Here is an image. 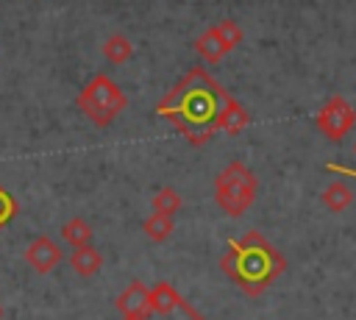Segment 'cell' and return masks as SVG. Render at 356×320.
Here are the masks:
<instances>
[{"label": "cell", "mask_w": 356, "mask_h": 320, "mask_svg": "<svg viewBox=\"0 0 356 320\" xmlns=\"http://www.w3.org/2000/svg\"><path fill=\"white\" fill-rule=\"evenodd\" d=\"M0 320H3V306H0Z\"/></svg>", "instance_id": "cell-21"}, {"label": "cell", "mask_w": 356, "mask_h": 320, "mask_svg": "<svg viewBox=\"0 0 356 320\" xmlns=\"http://www.w3.org/2000/svg\"><path fill=\"white\" fill-rule=\"evenodd\" d=\"M353 153H356V145H353Z\"/></svg>", "instance_id": "cell-22"}, {"label": "cell", "mask_w": 356, "mask_h": 320, "mask_svg": "<svg viewBox=\"0 0 356 320\" xmlns=\"http://www.w3.org/2000/svg\"><path fill=\"white\" fill-rule=\"evenodd\" d=\"M195 50L209 61V64H217V61H222V56L228 53V47L222 45V39L217 36V31H214V25L211 28H206L197 39H195Z\"/></svg>", "instance_id": "cell-10"}, {"label": "cell", "mask_w": 356, "mask_h": 320, "mask_svg": "<svg viewBox=\"0 0 356 320\" xmlns=\"http://www.w3.org/2000/svg\"><path fill=\"white\" fill-rule=\"evenodd\" d=\"M70 267H72L81 278H89V275H95V273L103 267V256H100V250H95L92 245H83V248H75V250L70 253Z\"/></svg>", "instance_id": "cell-8"}, {"label": "cell", "mask_w": 356, "mask_h": 320, "mask_svg": "<svg viewBox=\"0 0 356 320\" xmlns=\"http://www.w3.org/2000/svg\"><path fill=\"white\" fill-rule=\"evenodd\" d=\"M178 303H181V295L175 292L172 284L159 281L156 287H150V306L156 314H172L178 312Z\"/></svg>", "instance_id": "cell-9"}, {"label": "cell", "mask_w": 356, "mask_h": 320, "mask_svg": "<svg viewBox=\"0 0 356 320\" xmlns=\"http://www.w3.org/2000/svg\"><path fill=\"white\" fill-rule=\"evenodd\" d=\"M103 56H106L111 64H125V61H131V56H134V45H131L128 36L114 33V36H108V39L103 42Z\"/></svg>", "instance_id": "cell-14"}, {"label": "cell", "mask_w": 356, "mask_h": 320, "mask_svg": "<svg viewBox=\"0 0 356 320\" xmlns=\"http://www.w3.org/2000/svg\"><path fill=\"white\" fill-rule=\"evenodd\" d=\"M214 31H217V36L222 39V45L228 47V50H234L242 39H245V33H242V28L234 22V19H220L217 25H214Z\"/></svg>", "instance_id": "cell-17"}, {"label": "cell", "mask_w": 356, "mask_h": 320, "mask_svg": "<svg viewBox=\"0 0 356 320\" xmlns=\"http://www.w3.org/2000/svg\"><path fill=\"white\" fill-rule=\"evenodd\" d=\"M320 200H323V206H325L328 211H345V209L353 203V189H350L345 181H334V184H328V186L323 189Z\"/></svg>", "instance_id": "cell-12"}, {"label": "cell", "mask_w": 356, "mask_h": 320, "mask_svg": "<svg viewBox=\"0 0 356 320\" xmlns=\"http://www.w3.org/2000/svg\"><path fill=\"white\" fill-rule=\"evenodd\" d=\"M184 309H186V312H189V314H192V317H195V320H206V317H203V314H200V312H197V309H195V306H189V303H186V301H184Z\"/></svg>", "instance_id": "cell-20"}, {"label": "cell", "mask_w": 356, "mask_h": 320, "mask_svg": "<svg viewBox=\"0 0 356 320\" xmlns=\"http://www.w3.org/2000/svg\"><path fill=\"white\" fill-rule=\"evenodd\" d=\"M181 195L172 189V186H164V189H159L156 192V198H153V211H159V214H175L178 209H181Z\"/></svg>", "instance_id": "cell-16"}, {"label": "cell", "mask_w": 356, "mask_h": 320, "mask_svg": "<svg viewBox=\"0 0 356 320\" xmlns=\"http://www.w3.org/2000/svg\"><path fill=\"white\" fill-rule=\"evenodd\" d=\"M172 228H175V220H172L170 214H159V211H153V214L145 217V223H142V231H145L153 242H164V239L172 234Z\"/></svg>", "instance_id": "cell-15"}, {"label": "cell", "mask_w": 356, "mask_h": 320, "mask_svg": "<svg viewBox=\"0 0 356 320\" xmlns=\"http://www.w3.org/2000/svg\"><path fill=\"white\" fill-rule=\"evenodd\" d=\"M17 211H19L17 198H14L8 189H3V186H0V228H6V225L17 217Z\"/></svg>", "instance_id": "cell-18"}, {"label": "cell", "mask_w": 356, "mask_h": 320, "mask_svg": "<svg viewBox=\"0 0 356 320\" xmlns=\"http://www.w3.org/2000/svg\"><path fill=\"white\" fill-rule=\"evenodd\" d=\"M75 103H78V109H81L95 125H100V128L111 125V120H114L120 111L128 109V97L122 95V89H120L108 75H103V72H97V75L81 89V95H78Z\"/></svg>", "instance_id": "cell-4"}, {"label": "cell", "mask_w": 356, "mask_h": 320, "mask_svg": "<svg viewBox=\"0 0 356 320\" xmlns=\"http://www.w3.org/2000/svg\"><path fill=\"white\" fill-rule=\"evenodd\" d=\"M61 239L72 248H83V245H92V225L83 220V217H72L64 223L61 228Z\"/></svg>", "instance_id": "cell-13"}, {"label": "cell", "mask_w": 356, "mask_h": 320, "mask_svg": "<svg viewBox=\"0 0 356 320\" xmlns=\"http://www.w3.org/2000/svg\"><path fill=\"white\" fill-rule=\"evenodd\" d=\"M248 122H250V114L245 111V106L239 100H231L220 117V131H225L228 136H236L248 128Z\"/></svg>", "instance_id": "cell-11"}, {"label": "cell", "mask_w": 356, "mask_h": 320, "mask_svg": "<svg viewBox=\"0 0 356 320\" xmlns=\"http://www.w3.org/2000/svg\"><path fill=\"white\" fill-rule=\"evenodd\" d=\"M353 125H356V109L342 95H331L317 111V131L328 142H342L353 131Z\"/></svg>", "instance_id": "cell-5"}, {"label": "cell", "mask_w": 356, "mask_h": 320, "mask_svg": "<svg viewBox=\"0 0 356 320\" xmlns=\"http://www.w3.org/2000/svg\"><path fill=\"white\" fill-rule=\"evenodd\" d=\"M256 189H259V181L242 161H231L214 178V200L231 217H239L248 211V206L256 200Z\"/></svg>", "instance_id": "cell-3"}, {"label": "cell", "mask_w": 356, "mask_h": 320, "mask_svg": "<svg viewBox=\"0 0 356 320\" xmlns=\"http://www.w3.org/2000/svg\"><path fill=\"white\" fill-rule=\"evenodd\" d=\"M231 100L234 97L217 78H211L203 67H192L156 103V114L172 122L189 145L200 147L214 136V131H220V117Z\"/></svg>", "instance_id": "cell-1"}, {"label": "cell", "mask_w": 356, "mask_h": 320, "mask_svg": "<svg viewBox=\"0 0 356 320\" xmlns=\"http://www.w3.org/2000/svg\"><path fill=\"white\" fill-rule=\"evenodd\" d=\"M220 267L236 287H242V292L261 295L286 270V259L259 231H248L239 239H228Z\"/></svg>", "instance_id": "cell-2"}, {"label": "cell", "mask_w": 356, "mask_h": 320, "mask_svg": "<svg viewBox=\"0 0 356 320\" xmlns=\"http://www.w3.org/2000/svg\"><path fill=\"white\" fill-rule=\"evenodd\" d=\"M117 312L122 320H150L156 314L150 306V287H145L142 281H131L117 295Z\"/></svg>", "instance_id": "cell-6"}, {"label": "cell", "mask_w": 356, "mask_h": 320, "mask_svg": "<svg viewBox=\"0 0 356 320\" xmlns=\"http://www.w3.org/2000/svg\"><path fill=\"white\" fill-rule=\"evenodd\" d=\"M61 259H64V253H61V248H58L50 237H36V239L25 248V262H28L31 270L39 273V275L53 273V270L61 264Z\"/></svg>", "instance_id": "cell-7"}, {"label": "cell", "mask_w": 356, "mask_h": 320, "mask_svg": "<svg viewBox=\"0 0 356 320\" xmlns=\"http://www.w3.org/2000/svg\"><path fill=\"white\" fill-rule=\"evenodd\" d=\"M325 170H331V173H342V175H350V178H356V170H350V167H339V164H325Z\"/></svg>", "instance_id": "cell-19"}]
</instances>
